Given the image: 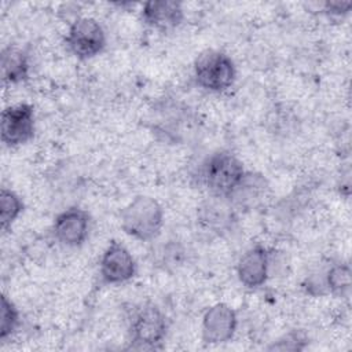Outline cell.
Segmentation results:
<instances>
[{"label": "cell", "instance_id": "1", "mask_svg": "<svg viewBox=\"0 0 352 352\" xmlns=\"http://www.w3.org/2000/svg\"><path fill=\"white\" fill-rule=\"evenodd\" d=\"M164 226V209L161 204L148 195H136L121 210V228L138 241L155 239Z\"/></svg>", "mask_w": 352, "mask_h": 352}, {"label": "cell", "instance_id": "2", "mask_svg": "<svg viewBox=\"0 0 352 352\" xmlns=\"http://www.w3.org/2000/svg\"><path fill=\"white\" fill-rule=\"evenodd\" d=\"M245 175L242 162L230 151L213 153L204 164L202 179L212 195L228 198Z\"/></svg>", "mask_w": 352, "mask_h": 352}, {"label": "cell", "instance_id": "3", "mask_svg": "<svg viewBox=\"0 0 352 352\" xmlns=\"http://www.w3.org/2000/svg\"><path fill=\"white\" fill-rule=\"evenodd\" d=\"M236 70L232 59L223 51L206 50L194 62L197 84L210 92H223L235 81Z\"/></svg>", "mask_w": 352, "mask_h": 352}, {"label": "cell", "instance_id": "4", "mask_svg": "<svg viewBox=\"0 0 352 352\" xmlns=\"http://www.w3.org/2000/svg\"><path fill=\"white\" fill-rule=\"evenodd\" d=\"M168 330V322L164 312L154 304L140 307L131 322L129 334L132 348L158 349L162 346Z\"/></svg>", "mask_w": 352, "mask_h": 352}, {"label": "cell", "instance_id": "5", "mask_svg": "<svg viewBox=\"0 0 352 352\" xmlns=\"http://www.w3.org/2000/svg\"><path fill=\"white\" fill-rule=\"evenodd\" d=\"M65 43L76 58L91 59L104 50L106 34L96 19L81 16L70 25Z\"/></svg>", "mask_w": 352, "mask_h": 352}, {"label": "cell", "instance_id": "6", "mask_svg": "<svg viewBox=\"0 0 352 352\" xmlns=\"http://www.w3.org/2000/svg\"><path fill=\"white\" fill-rule=\"evenodd\" d=\"M1 142L8 147L28 143L34 135V107L29 103L7 106L1 113Z\"/></svg>", "mask_w": 352, "mask_h": 352}, {"label": "cell", "instance_id": "7", "mask_svg": "<svg viewBox=\"0 0 352 352\" xmlns=\"http://www.w3.org/2000/svg\"><path fill=\"white\" fill-rule=\"evenodd\" d=\"M99 274L107 285L124 283L136 275V261L121 242L111 241L100 257Z\"/></svg>", "mask_w": 352, "mask_h": 352}, {"label": "cell", "instance_id": "8", "mask_svg": "<svg viewBox=\"0 0 352 352\" xmlns=\"http://www.w3.org/2000/svg\"><path fill=\"white\" fill-rule=\"evenodd\" d=\"M238 326L236 312L224 302H217L206 309L202 318V340L206 344L217 345L230 341Z\"/></svg>", "mask_w": 352, "mask_h": 352}, {"label": "cell", "instance_id": "9", "mask_svg": "<svg viewBox=\"0 0 352 352\" xmlns=\"http://www.w3.org/2000/svg\"><path fill=\"white\" fill-rule=\"evenodd\" d=\"M89 214L87 210L72 206L60 212L52 226L55 239L69 248H77L82 245L89 234Z\"/></svg>", "mask_w": 352, "mask_h": 352}, {"label": "cell", "instance_id": "10", "mask_svg": "<svg viewBox=\"0 0 352 352\" xmlns=\"http://www.w3.org/2000/svg\"><path fill=\"white\" fill-rule=\"evenodd\" d=\"M268 250L261 245H254L241 256L236 265V275L243 286L257 289L265 283L268 278Z\"/></svg>", "mask_w": 352, "mask_h": 352}, {"label": "cell", "instance_id": "11", "mask_svg": "<svg viewBox=\"0 0 352 352\" xmlns=\"http://www.w3.org/2000/svg\"><path fill=\"white\" fill-rule=\"evenodd\" d=\"M142 19L146 25L157 30L168 32L183 22V6L175 0H151L143 4Z\"/></svg>", "mask_w": 352, "mask_h": 352}, {"label": "cell", "instance_id": "12", "mask_svg": "<svg viewBox=\"0 0 352 352\" xmlns=\"http://www.w3.org/2000/svg\"><path fill=\"white\" fill-rule=\"evenodd\" d=\"M198 220L205 230L220 234L232 226L234 206L227 198L212 195L199 206Z\"/></svg>", "mask_w": 352, "mask_h": 352}, {"label": "cell", "instance_id": "13", "mask_svg": "<svg viewBox=\"0 0 352 352\" xmlns=\"http://www.w3.org/2000/svg\"><path fill=\"white\" fill-rule=\"evenodd\" d=\"M267 187L268 184L263 175L245 172L242 180L239 182L236 188L232 191V194L227 199L231 202L234 209L235 208L252 209L265 195Z\"/></svg>", "mask_w": 352, "mask_h": 352}, {"label": "cell", "instance_id": "14", "mask_svg": "<svg viewBox=\"0 0 352 352\" xmlns=\"http://www.w3.org/2000/svg\"><path fill=\"white\" fill-rule=\"evenodd\" d=\"M1 77L4 84H18L29 77V59L25 51L8 45L1 51Z\"/></svg>", "mask_w": 352, "mask_h": 352}, {"label": "cell", "instance_id": "15", "mask_svg": "<svg viewBox=\"0 0 352 352\" xmlns=\"http://www.w3.org/2000/svg\"><path fill=\"white\" fill-rule=\"evenodd\" d=\"M23 212V202L21 197L8 188H1L0 191V223L1 230L7 231L11 228L12 223Z\"/></svg>", "mask_w": 352, "mask_h": 352}, {"label": "cell", "instance_id": "16", "mask_svg": "<svg viewBox=\"0 0 352 352\" xmlns=\"http://www.w3.org/2000/svg\"><path fill=\"white\" fill-rule=\"evenodd\" d=\"M324 282L329 293L342 294L351 286V268L345 263H337L324 272Z\"/></svg>", "mask_w": 352, "mask_h": 352}, {"label": "cell", "instance_id": "17", "mask_svg": "<svg viewBox=\"0 0 352 352\" xmlns=\"http://www.w3.org/2000/svg\"><path fill=\"white\" fill-rule=\"evenodd\" d=\"M19 326V311L14 302L6 296H1L0 302V341L11 337Z\"/></svg>", "mask_w": 352, "mask_h": 352}, {"label": "cell", "instance_id": "18", "mask_svg": "<svg viewBox=\"0 0 352 352\" xmlns=\"http://www.w3.org/2000/svg\"><path fill=\"white\" fill-rule=\"evenodd\" d=\"M305 338L300 333H287L280 340L274 342L268 349L274 351H300L304 348Z\"/></svg>", "mask_w": 352, "mask_h": 352}, {"label": "cell", "instance_id": "19", "mask_svg": "<svg viewBox=\"0 0 352 352\" xmlns=\"http://www.w3.org/2000/svg\"><path fill=\"white\" fill-rule=\"evenodd\" d=\"M351 6V1H327L324 4V12L331 16H341L349 11Z\"/></svg>", "mask_w": 352, "mask_h": 352}]
</instances>
